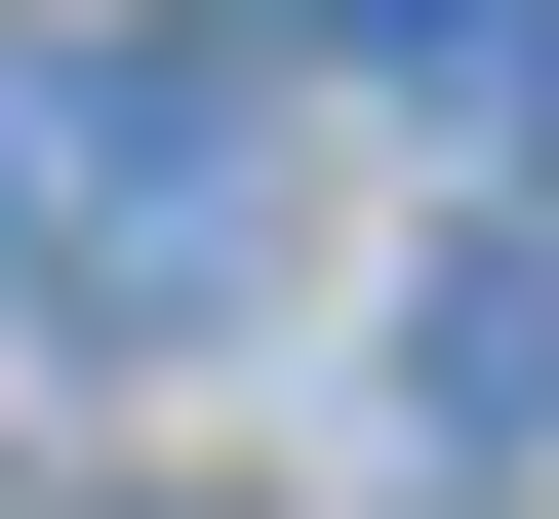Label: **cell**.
<instances>
[{
  "mask_svg": "<svg viewBox=\"0 0 559 519\" xmlns=\"http://www.w3.org/2000/svg\"><path fill=\"white\" fill-rule=\"evenodd\" d=\"M400 400H440V480H559V240H440L400 280Z\"/></svg>",
  "mask_w": 559,
  "mask_h": 519,
  "instance_id": "2",
  "label": "cell"
},
{
  "mask_svg": "<svg viewBox=\"0 0 559 519\" xmlns=\"http://www.w3.org/2000/svg\"><path fill=\"white\" fill-rule=\"evenodd\" d=\"M320 40L400 81V40H479V0H200V81H320Z\"/></svg>",
  "mask_w": 559,
  "mask_h": 519,
  "instance_id": "3",
  "label": "cell"
},
{
  "mask_svg": "<svg viewBox=\"0 0 559 519\" xmlns=\"http://www.w3.org/2000/svg\"><path fill=\"white\" fill-rule=\"evenodd\" d=\"M240 81L200 40H0V280L40 320H240Z\"/></svg>",
  "mask_w": 559,
  "mask_h": 519,
  "instance_id": "1",
  "label": "cell"
}]
</instances>
